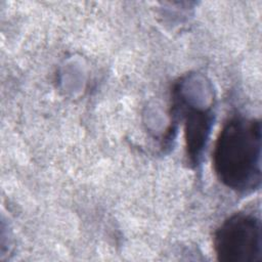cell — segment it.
I'll return each mask as SVG.
<instances>
[{
  "label": "cell",
  "instance_id": "3957f363",
  "mask_svg": "<svg viewBox=\"0 0 262 262\" xmlns=\"http://www.w3.org/2000/svg\"><path fill=\"white\" fill-rule=\"evenodd\" d=\"M185 115L186 156L192 165H198L208 141L213 115L208 108L187 106Z\"/></svg>",
  "mask_w": 262,
  "mask_h": 262
},
{
  "label": "cell",
  "instance_id": "6da1fadb",
  "mask_svg": "<svg viewBox=\"0 0 262 262\" xmlns=\"http://www.w3.org/2000/svg\"><path fill=\"white\" fill-rule=\"evenodd\" d=\"M261 123L234 117L227 121L213 151L214 171L228 188L252 192L261 183Z\"/></svg>",
  "mask_w": 262,
  "mask_h": 262
},
{
  "label": "cell",
  "instance_id": "7a4b0ae2",
  "mask_svg": "<svg viewBox=\"0 0 262 262\" xmlns=\"http://www.w3.org/2000/svg\"><path fill=\"white\" fill-rule=\"evenodd\" d=\"M214 250L221 262H260V219L250 213H236L230 216L215 232Z\"/></svg>",
  "mask_w": 262,
  "mask_h": 262
}]
</instances>
